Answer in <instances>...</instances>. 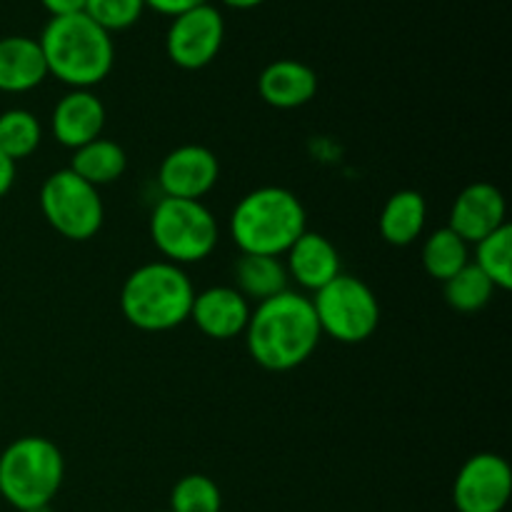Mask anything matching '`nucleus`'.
<instances>
[{
	"mask_svg": "<svg viewBox=\"0 0 512 512\" xmlns=\"http://www.w3.org/2000/svg\"><path fill=\"white\" fill-rule=\"evenodd\" d=\"M243 335L250 358L270 373L300 368L313 358L323 338L310 298L293 290H283L258 303Z\"/></svg>",
	"mask_w": 512,
	"mask_h": 512,
	"instance_id": "obj_1",
	"label": "nucleus"
},
{
	"mask_svg": "<svg viewBox=\"0 0 512 512\" xmlns=\"http://www.w3.org/2000/svg\"><path fill=\"white\" fill-rule=\"evenodd\" d=\"M38 43L48 75L73 90H90L113 70V38L85 13L50 18Z\"/></svg>",
	"mask_w": 512,
	"mask_h": 512,
	"instance_id": "obj_2",
	"label": "nucleus"
},
{
	"mask_svg": "<svg viewBox=\"0 0 512 512\" xmlns=\"http://www.w3.org/2000/svg\"><path fill=\"white\" fill-rule=\"evenodd\" d=\"M308 230V215L288 188L265 185L245 193L230 215V233L240 253L280 258Z\"/></svg>",
	"mask_w": 512,
	"mask_h": 512,
	"instance_id": "obj_3",
	"label": "nucleus"
},
{
	"mask_svg": "<svg viewBox=\"0 0 512 512\" xmlns=\"http://www.w3.org/2000/svg\"><path fill=\"white\" fill-rule=\"evenodd\" d=\"M195 288L188 273L168 260H153L125 278L120 310L133 328L165 333L190 320Z\"/></svg>",
	"mask_w": 512,
	"mask_h": 512,
	"instance_id": "obj_4",
	"label": "nucleus"
},
{
	"mask_svg": "<svg viewBox=\"0 0 512 512\" xmlns=\"http://www.w3.org/2000/svg\"><path fill=\"white\" fill-rule=\"evenodd\" d=\"M63 478V453L48 438L25 435L0 453V498L20 512L53 503Z\"/></svg>",
	"mask_w": 512,
	"mask_h": 512,
	"instance_id": "obj_5",
	"label": "nucleus"
},
{
	"mask_svg": "<svg viewBox=\"0 0 512 512\" xmlns=\"http://www.w3.org/2000/svg\"><path fill=\"white\" fill-rule=\"evenodd\" d=\"M150 238L168 263H200L218 245V220L200 200L163 198L150 213Z\"/></svg>",
	"mask_w": 512,
	"mask_h": 512,
	"instance_id": "obj_6",
	"label": "nucleus"
},
{
	"mask_svg": "<svg viewBox=\"0 0 512 512\" xmlns=\"http://www.w3.org/2000/svg\"><path fill=\"white\" fill-rule=\"evenodd\" d=\"M320 333L345 345L373 338L380 325V303L373 288L360 278L340 273L310 298Z\"/></svg>",
	"mask_w": 512,
	"mask_h": 512,
	"instance_id": "obj_7",
	"label": "nucleus"
},
{
	"mask_svg": "<svg viewBox=\"0 0 512 512\" xmlns=\"http://www.w3.org/2000/svg\"><path fill=\"white\" fill-rule=\"evenodd\" d=\"M40 210L50 228L63 238L83 243L103 228L105 208L98 188L85 183L70 168L55 170L40 188Z\"/></svg>",
	"mask_w": 512,
	"mask_h": 512,
	"instance_id": "obj_8",
	"label": "nucleus"
},
{
	"mask_svg": "<svg viewBox=\"0 0 512 512\" xmlns=\"http://www.w3.org/2000/svg\"><path fill=\"white\" fill-rule=\"evenodd\" d=\"M225 20L210 3L198 5L188 13L175 15L165 35L168 58L183 70H200L215 60L223 48Z\"/></svg>",
	"mask_w": 512,
	"mask_h": 512,
	"instance_id": "obj_9",
	"label": "nucleus"
},
{
	"mask_svg": "<svg viewBox=\"0 0 512 512\" xmlns=\"http://www.w3.org/2000/svg\"><path fill=\"white\" fill-rule=\"evenodd\" d=\"M512 495L508 460L495 453H478L463 463L453 483L458 512H503Z\"/></svg>",
	"mask_w": 512,
	"mask_h": 512,
	"instance_id": "obj_10",
	"label": "nucleus"
},
{
	"mask_svg": "<svg viewBox=\"0 0 512 512\" xmlns=\"http://www.w3.org/2000/svg\"><path fill=\"white\" fill-rule=\"evenodd\" d=\"M218 178V158L203 145H180L170 150L158 168V183L165 198L200 200L215 188Z\"/></svg>",
	"mask_w": 512,
	"mask_h": 512,
	"instance_id": "obj_11",
	"label": "nucleus"
},
{
	"mask_svg": "<svg viewBox=\"0 0 512 512\" xmlns=\"http://www.w3.org/2000/svg\"><path fill=\"white\" fill-rule=\"evenodd\" d=\"M505 215V195L493 183H473L455 198L448 228L468 245H475L508 223Z\"/></svg>",
	"mask_w": 512,
	"mask_h": 512,
	"instance_id": "obj_12",
	"label": "nucleus"
},
{
	"mask_svg": "<svg viewBox=\"0 0 512 512\" xmlns=\"http://www.w3.org/2000/svg\"><path fill=\"white\" fill-rule=\"evenodd\" d=\"M250 313V300H245L238 290L230 285H213L203 293H195L190 320L208 338L230 340L245 333Z\"/></svg>",
	"mask_w": 512,
	"mask_h": 512,
	"instance_id": "obj_13",
	"label": "nucleus"
},
{
	"mask_svg": "<svg viewBox=\"0 0 512 512\" xmlns=\"http://www.w3.org/2000/svg\"><path fill=\"white\" fill-rule=\"evenodd\" d=\"M53 135L60 145L70 150L83 148L90 140L100 138L105 128V105L90 90H70L53 108Z\"/></svg>",
	"mask_w": 512,
	"mask_h": 512,
	"instance_id": "obj_14",
	"label": "nucleus"
},
{
	"mask_svg": "<svg viewBox=\"0 0 512 512\" xmlns=\"http://www.w3.org/2000/svg\"><path fill=\"white\" fill-rule=\"evenodd\" d=\"M285 270H288V278H293L300 288L313 290V293H318L343 273L338 248L325 235L313 233V230H305L290 245L285 253Z\"/></svg>",
	"mask_w": 512,
	"mask_h": 512,
	"instance_id": "obj_15",
	"label": "nucleus"
},
{
	"mask_svg": "<svg viewBox=\"0 0 512 512\" xmlns=\"http://www.w3.org/2000/svg\"><path fill=\"white\" fill-rule=\"evenodd\" d=\"M258 93L278 110H293L310 103L318 93V75L300 60H275L260 73Z\"/></svg>",
	"mask_w": 512,
	"mask_h": 512,
	"instance_id": "obj_16",
	"label": "nucleus"
},
{
	"mask_svg": "<svg viewBox=\"0 0 512 512\" xmlns=\"http://www.w3.org/2000/svg\"><path fill=\"white\" fill-rule=\"evenodd\" d=\"M48 78L40 43L25 35L0 38V93H28Z\"/></svg>",
	"mask_w": 512,
	"mask_h": 512,
	"instance_id": "obj_17",
	"label": "nucleus"
},
{
	"mask_svg": "<svg viewBox=\"0 0 512 512\" xmlns=\"http://www.w3.org/2000/svg\"><path fill=\"white\" fill-rule=\"evenodd\" d=\"M428 220V203L418 190H398L380 210V235L388 245L405 248L420 238Z\"/></svg>",
	"mask_w": 512,
	"mask_h": 512,
	"instance_id": "obj_18",
	"label": "nucleus"
},
{
	"mask_svg": "<svg viewBox=\"0 0 512 512\" xmlns=\"http://www.w3.org/2000/svg\"><path fill=\"white\" fill-rule=\"evenodd\" d=\"M233 273L235 290L245 300L263 303V300L288 290V270H285L283 260L273 258V255L240 253Z\"/></svg>",
	"mask_w": 512,
	"mask_h": 512,
	"instance_id": "obj_19",
	"label": "nucleus"
},
{
	"mask_svg": "<svg viewBox=\"0 0 512 512\" xmlns=\"http://www.w3.org/2000/svg\"><path fill=\"white\" fill-rule=\"evenodd\" d=\"M128 168V155L118 143L108 138H95L78 148L70 160V170L93 188L115 183Z\"/></svg>",
	"mask_w": 512,
	"mask_h": 512,
	"instance_id": "obj_20",
	"label": "nucleus"
},
{
	"mask_svg": "<svg viewBox=\"0 0 512 512\" xmlns=\"http://www.w3.org/2000/svg\"><path fill=\"white\" fill-rule=\"evenodd\" d=\"M420 258H423L425 273L445 283L470 263V245L450 228H440L428 235Z\"/></svg>",
	"mask_w": 512,
	"mask_h": 512,
	"instance_id": "obj_21",
	"label": "nucleus"
},
{
	"mask_svg": "<svg viewBox=\"0 0 512 512\" xmlns=\"http://www.w3.org/2000/svg\"><path fill=\"white\" fill-rule=\"evenodd\" d=\"M43 140L40 120L30 110L10 108L0 113V153L13 163L30 158Z\"/></svg>",
	"mask_w": 512,
	"mask_h": 512,
	"instance_id": "obj_22",
	"label": "nucleus"
},
{
	"mask_svg": "<svg viewBox=\"0 0 512 512\" xmlns=\"http://www.w3.org/2000/svg\"><path fill=\"white\" fill-rule=\"evenodd\" d=\"M445 303L458 313H478L490 303L495 293V285L490 283L488 275L475 263L465 265L460 273L445 280Z\"/></svg>",
	"mask_w": 512,
	"mask_h": 512,
	"instance_id": "obj_23",
	"label": "nucleus"
},
{
	"mask_svg": "<svg viewBox=\"0 0 512 512\" xmlns=\"http://www.w3.org/2000/svg\"><path fill=\"white\" fill-rule=\"evenodd\" d=\"M475 265L488 275L495 288H512V228L508 223L475 243Z\"/></svg>",
	"mask_w": 512,
	"mask_h": 512,
	"instance_id": "obj_24",
	"label": "nucleus"
},
{
	"mask_svg": "<svg viewBox=\"0 0 512 512\" xmlns=\"http://www.w3.org/2000/svg\"><path fill=\"white\" fill-rule=\"evenodd\" d=\"M223 510V495L213 483V478L200 473L183 475L170 490L168 512H220Z\"/></svg>",
	"mask_w": 512,
	"mask_h": 512,
	"instance_id": "obj_25",
	"label": "nucleus"
},
{
	"mask_svg": "<svg viewBox=\"0 0 512 512\" xmlns=\"http://www.w3.org/2000/svg\"><path fill=\"white\" fill-rule=\"evenodd\" d=\"M143 10L145 0H85L83 13L108 33H118L138 23Z\"/></svg>",
	"mask_w": 512,
	"mask_h": 512,
	"instance_id": "obj_26",
	"label": "nucleus"
},
{
	"mask_svg": "<svg viewBox=\"0 0 512 512\" xmlns=\"http://www.w3.org/2000/svg\"><path fill=\"white\" fill-rule=\"evenodd\" d=\"M205 3H208V0H145V8H153L155 13L175 18V15L188 13V10L198 8V5H205Z\"/></svg>",
	"mask_w": 512,
	"mask_h": 512,
	"instance_id": "obj_27",
	"label": "nucleus"
},
{
	"mask_svg": "<svg viewBox=\"0 0 512 512\" xmlns=\"http://www.w3.org/2000/svg\"><path fill=\"white\" fill-rule=\"evenodd\" d=\"M43 8L48 10L53 18H63V15H75L85 10V0H40Z\"/></svg>",
	"mask_w": 512,
	"mask_h": 512,
	"instance_id": "obj_28",
	"label": "nucleus"
},
{
	"mask_svg": "<svg viewBox=\"0 0 512 512\" xmlns=\"http://www.w3.org/2000/svg\"><path fill=\"white\" fill-rule=\"evenodd\" d=\"M13 183H15V163L0 153V198L8 195V190L13 188Z\"/></svg>",
	"mask_w": 512,
	"mask_h": 512,
	"instance_id": "obj_29",
	"label": "nucleus"
},
{
	"mask_svg": "<svg viewBox=\"0 0 512 512\" xmlns=\"http://www.w3.org/2000/svg\"><path fill=\"white\" fill-rule=\"evenodd\" d=\"M223 5H228V8H235V10H250V8H258V5H263L265 0H220Z\"/></svg>",
	"mask_w": 512,
	"mask_h": 512,
	"instance_id": "obj_30",
	"label": "nucleus"
},
{
	"mask_svg": "<svg viewBox=\"0 0 512 512\" xmlns=\"http://www.w3.org/2000/svg\"><path fill=\"white\" fill-rule=\"evenodd\" d=\"M25 512H53V508H50V505H43V508H33V510H25Z\"/></svg>",
	"mask_w": 512,
	"mask_h": 512,
	"instance_id": "obj_31",
	"label": "nucleus"
}]
</instances>
